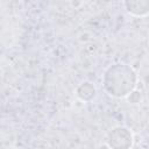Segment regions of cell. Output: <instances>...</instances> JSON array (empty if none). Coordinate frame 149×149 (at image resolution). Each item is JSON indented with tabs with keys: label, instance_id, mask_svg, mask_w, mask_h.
<instances>
[{
	"label": "cell",
	"instance_id": "6da1fadb",
	"mask_svg": "<svg viewBox=\"0 0 149 149\" xmlns=\"http://www.w3.org/2000/svg\"><path fill=\"white\" fill-rule=\"evenodd\" d=\"M105 86L113 97H126L135 87L136 76L132 68L125 64L111 66L105 73Z\"/></svg>",
	"mask_w": 149,
	"mask_h": 149
},
{
	"label": "cell",
	"instance_id": "7a4b0ae2",
	"mask_svg": "<svg viewBox=\"0 0 149 149\" xmlns=\"http://www.w3.org/2000/svg\"><path fill=\"white\" fill-rule=\"evenodd\" d=\"M133 136L127 128L116 127L112 129L107 137V144L112 149H128L132 147Z\"/></svg>",
	"mask_w": 149,
	"mask_h": 149
},
{
	"label": "cell",
	"instance_id": "3957f363",
	"mask_svg": "<svg viewBox=\"0 0 149 149\" xmlns=\"http://www.w3.org/2000/svg\"><path fill=\"white\" fill-rule=\"evenodd\" d=\"M127 10L136 16H144L148 14V1H128L125 3Z\"/></svg>",
	"mask_w": 149,
	"mask_h": 149
}]
</instances>
